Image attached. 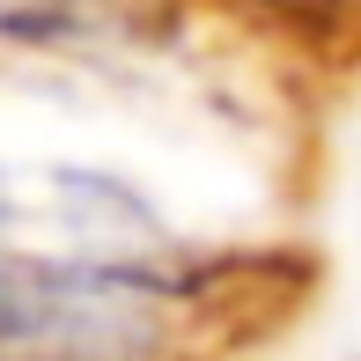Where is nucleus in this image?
Here are the masks:
<instances>
[{
	"mask_svg": "<svg viewBox=\"0 0 361 361\" xmlns=\"http://www.w3.org/2000/svg\"><path fill=\"white\" fill-rule=\"evenodd\" d=\"M155 339L162 302L147 281L0 251V361H147Z\"/></svg>",
	"mask_w": 361,
	"mask_h": 361,
	"instance_id": "f257e3e1",
	"label": "nucleus"
}]
</instances>
